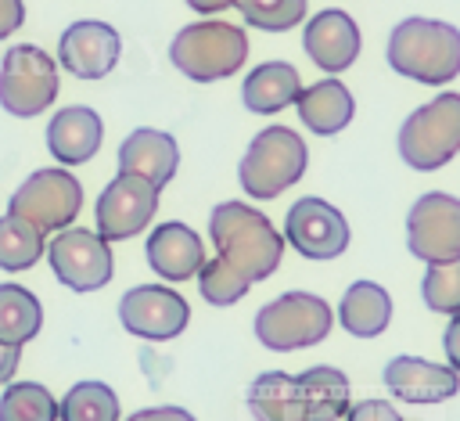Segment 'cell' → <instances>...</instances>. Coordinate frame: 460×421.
Listing matches in <instances>:
<instances>
[{
  "instance_id": "12",
  "label": "cell",
  "mask_w": 460,
  "mask_h": 421,
  "mask_svg": "<svg viewBox=\"0 0 460 421\" xmlns=\"http://www.w3.org/2000/svg\"><path fill=\"white\" fill-rule=\"evenodd\" d=\"M155 212H158V187H151L147 180L133 173H119L97 194V205H93L97 234L104 241H126V237L144 234Z\"/></svg>"
},
{
  "instance_id": "9",
  "label": "cell",
  "mask_w": 460,
  "mask_h": 421,
  "mask_svg": "<svg viewBox=\"0 0 460 421\" xmlns=\"http://www.w3.org/2000/svg\"><path fill=\"white\" fill-rule=\"evenodd\" d=\"M47 259L54 277L68 288V291H97L111 281V248L97 230L86 227H65L54 234V241L47 245Z\"/></svg>"
},
{
  "instance_id": "2",
  "label": "cell",
  "mask_w": 460,
  "mask_h": 421,
  "mask_svg": "<svg viewBox=\"0 0 460 421\" xmlns=\"http://www.w3.org/2000/svg\"><path fill=\"white\" fill-rule=\"evenodd\" d=\"M385 58L392 72L424 83V86H446L460 76V29L438 18H402L388 32Z\"/></svg>"
},
{
  "instance_id": "29",
  "label": "cell",
  "mask_w": 460,
  "mask_h": 421,
  "mask_svg": "<svg viewBox=\"0 0 460 421\" xmlns=\"http://www.w3.org/2000/svg\"><path fill=\"white\" fill-rule=\"evenodd\" d=\"M420 295L424 306L431 313H460V255L456 259H442V263H428L424 281H420Z\"/></svg>"
},
{
  "instance_id": "25",
  "label": "cell",
  "mask_w": 460,
  "mask_h": 421,
  "mask_svg": "<svg viewBox=\"0 0 460 421\" xmlns=\"http://www.w3.org/2000/svg\"><path fill=\"white\" fill-rule=\"evenodd\" d=\"M43 327L40 299L22 284H0V338L11 345H25Z\"/></svg>"
},
{
  "instance_id": "32",
  "label": "cell",
  "mask_w": 460,
  "mask_h": 421,
  "mask_svg": "<svg viewBox=\"0 0 460 421\" xmlns=\"http://www.w3.org/2000/svg\"><path fill=\"white\" fill-rule=\"evenodd\" d=\"M25 22V4L22 0H0V40L18 32Z\"/></svg>"
},
{
  "instance_id": "13",
  "label": "cell",
  "mask_w": 460,
  "mask_h": 421,
  "mask_svg": "<svg viewBox=\"0 0 460 421\" xmlns=\"http://www.w3.org/2000/svg\"><path fill=\"white\" fill-rule=\"evenodd\" d=\"M119 320L137 338L169 342L187 327L190 306L169 284H137L119 299Z\"/></svg>"
},
{
  "instance_id": "33",
  "label": "cell",
  "mask_w": 460,
  "mask_h": 421,
  "mask_svg": "<svg viewBox=\"0 0 460 421\" xmlns=\"http://www.w3.org/2000/svg\"><path fill=\"white\" fill-rule=\"evenodd\" d=\"M126 421H194V414L183 407H144V410L129 414Z\"/></svg>"
},
{
  "instance_id": "5",
  "label": "cell",
  "mask_w": 460,
  "mask_h": 421,
  "mask_svg": "<svg viewBox=\"0 0 460 421\" xmlns=\"http://www.w3.org/2000/svg\"><path fill=\"white\" fill-rule=\"evenodd\" d=\"M460 151V94L442 90L428 104L413 108L399 126V155L410 169L431 173L453 162Z\"/></svg>"
},
{
  "instance_id": "15",
  "label": "cell",
  "mask_w": 460,
  "mask_h": 421,
  "mask_svg": "<svg viewBox=\"0 0 460 421\" xmlns=\"http://www.w3.org/2000/svg\"><path fill=\"white\" fill-rule=\"evenodd\" d=\"M385 389L402 403H442L460 389V374L453 367L431 363L424 356H392L381 371Z\"/></svg>"
},
{
  "instance_id": "21",
  "label": "cell",
  "mask_w": 460,
  "mask_h": 421,
  "mask_svg": "<svg viewBox=\"0 0 460 421\" xmlns=\"http://www.w3.org/2000/svg\"><path fill=\"white\" fill-rule=\"evenodd\" d=\"M302 90V76L291 61H262L244 76L241 101L255 115H277L280 108L295 104Z\"/></svg>"
},
{
  "instance_id": "14",
  "label": "cell",
  "mask_w": 460,
  "mask_h": 421,
  "mask_svg": "<svg viewBox=\"0 0 460 421\" xmlns=\"http://www.w3.org/2000/svg\"><path fill=\"white\" fill-rule=\"evenodd\" d=\"M122 54V36L115 25L97 18L72 22L58 40V65L75 79H104Z\"/></svg>"
},
{
  "instance_id": "17",
  "label": "cell",
  "mask_w": 460,
  "mask_h": 421,
  "mask_svg": "<svg viewBox=\"0 0 460 421\" xmlns=\"http://www.w3.org/2000/svg\"><path fill=\"white\" fill-rule=\"evenodd\" d=\"M104 140V122L93 108L86 104H68L58 108L54 119L47 122V151L68 169V166H83L97 155Z\"/></svg>"
},
{
  "instance_id": "8",
  "label": "cell",
  "mask_w": 460,
  "mask_h": 421,
  "mask_svg": "<svg viewBox=\"0 0 460 421\" xmlns=\"http://www.w3.org/2000/svg\"><path fill=\"white\" fill-rule=\"evenodd\" d=\"M79 209H83V184L65 166H47L29 173L7 202V212L29 219L43 234L72 227Z\"/></svg>"
},
{
  "instance_id": "4",
  "label": "cell",
  "mask_w": 460,
  "mask_h": 421,
  "mask_svg": "<svg viewBox=\"0 0 460 421\" xmlns=\"http://www.w3.org/2000/svg\"><path fill=\"white\" fill-rule=\"evenodd\" d=\"M305 166H309L305 140L288 126H266L252 137V144L237 166V180L248 198L270 202V198L284 194L291 184H298Z\"/></svg>"
},
{
  "instance_id": "30",
  "label": "cell",
  "mask_w": 460,
  "mask_h": 421,
  "mask_svg": "<svg viewBox=\"0 0 460 421\" xmlns=\"http://www.w3.org/2000/svg\"><path fill=\"white\" fill-rule=\"evenodd\" d=\"M234 7L241 11V18H244L252 29H262V32H288V29H295V25L305 18L309 0H237Z\"/></svg>"
},
{
  "instance_id": "20",
  "label": "cell",
  "mask_w": 460,
  "mask_h": 421,
  "mask_svg": "<svg viewBox=\"0 0 460 421\" xmlns=\"http://www.w3.org/2000/svg\"><path fill=\"white\" fill-rule=\"evenodd\" d=\"M295 104H298V119L316 137L341 133L352 122V112H356V101H352L349 86L338 83V79H320L313 86H302L298 97H295Z\"/></svg>"
},
{
  "instance_id": "36",
  "label": "cell",
  "mask_w": 460,
  "mask_h": 421,
  "mask_svg": "<svg viewBox=\"0 0 460 421\" xmlns=\"http://www.w3.org/2000/svg\"><path fill=\"white\" fill-rule=\"evenodd\" d=\"M237 0H187V7L190 11H198V14H216V11H226V7H234Z\"/></svg>"
},
{
  "instance_id": "34",
  "label": "cell",
  "mask_w": 460,
  "mask_h": 421,
  "mask_svg": "<svg viewBox=\"0 0 460 421\" xmlns=\"http://www.w3.org/2000/svg\"><path fill=\"white\" fill-rule=\"evenodd\" d=\"M442 349H446V360H449V367L460 374V313H453V320L446 324V335H442Z\"/></svg>"
},
{
  "instance_id": "19",
  "label": "cell",
  "mask_w": 460,
  "mask_h": 421,
  "mask_svg": "<svg viewBox=\"0 0 460 421\" xmlns=\"http://www.w3.org/2000/svg\"><path fill=\"white\" fill-rule=\"evenodd\" d=\"M147 263L158 277L165 281H187V277H198L201 263H205V248H201V237L187 227V223H158L151 234H147Z\"/></svg>"
},
{
  "instance_id": "23",
  "label": "cell",
  "mask_w": 460,
  "mask_h": 421,
  "mask_svg": "<svg viewBox=\"0 0 460 421\" xmlns=\"http://www.w3.org/2000/svg\"><path fill=\"white\" fill-rule=\"evenodd\" d=\"M248 410L255 421H305L298 378L288 371H262L248 385Z\"/></svg>"
},
{
  "instance_id": "22",
  "label": "cell",
  "mask_w": 460,
  "mask_h": 421,
  "mask_svg": "<svg viewBox=\"0 0 460 421\" xmlns=\"http://www.w3.org/2000/svg\"><path fill=\"white\" fill-rule=\"evenodd\" d=\"M338 320L352 338H377L392 320V295L377 281H352L341 295Z\"/></svg>"
},
{
  "instance_id": "1",
  "label": "cell",
  "mask_w": 460,
  "mask_h": 421,
  "mask_svg": "<svg viewBox=\"0 0 460 421\" xmlns=\"http://www.w3.org/2000/svg\"><path fill=\"white\" fill-rule=\"evenodd\" d=\"M208 237L216 245V259L198 270V291L208 306L244 299L248 288L266 281L284 255V234H277L259 209L241 202H219L208 212Z\"/></svg>"
},
{
  "instance_id": "35",
  "label": "cell",
  "mask_w": 460,
  "mask_h": 421,
  "mask_svg": "<svg viewBox=\"0 0 460 421\" xmlns=\"http://www.w3.org/2000/svg\"><path fill=\"white\" fill-rule=\"evenodd\" d=\"M18 363H22V345H11L0 338V385H7L14 378Z\"/></svg>"
},
{
  "instance_id": "11",
  "label": "cell",
  "mask_w": 460,
  "mask_h": 421,
  "mask_svg": "<svg viewBox=\"0 0 460 421\" xmlns=\"http://www.w3.org/2000/svg\"><path fill=\"white\" fill-rule=\"evenodd\" d=\"M406 248L424 263H442L460 255V198L446 191H428L410 205Z\"/></svg>"
},
{
  "instance_id": "31",
  "label": "cell",
  "mask_w": 460,
  "mask_h": 421,
  "mask_svg": "<svg viewBox=\"0 0 460 421\" xmlns=\"http://www.w3.org/2000/svg\"><path fill=\"white\" fill-rule=\"evenodd\" d=\"M345 421H402V414L388 399H363V403H349Z\"/></svg>"
},
{
  "instance_id": "24",
  "label": "cell",
  "mask_w": 460,
  "mask_h": 421,
  "mask_svg": "<svg viewBox=\"0 0 460 421\" xmlns=\"http://www.w3.org/2000/svg\"><path fill=\"white\" fill-rule=\"evenodd\" d=\"M295 378H298V389H302L305 421H338V417H345V410H349V378L338 367L316 363V367H305Z\"/></svg>"
},
{
  "instance_id": "6",
  "label": "cell",
  "mask_w": 460,
  "mask_h": 421,
  "mask_svg": "<svg viewBox=\"0 0 460 421\" xmlns=\"http://www.w3.org/2000/svg\"><path fill=\"white\" fill-rule=\"evenodd\" d=\"M334 313L313 291H284L255 313V338L273 353L309 349L331 335Z\"/></svg>"
},
{
  "instance_id": "28",
  "label": "cell",
  "mask_w": 460,
  "mask_h": 421,
  "mask_svg": "<svg viewBox=\"0 0 460 421\" xmlns=\"http://www.w3.org/2000/svg\"><path fill=\"white\" fill-rule=\"evenodd\" d=\"M0 421H58V399L40 381H11L0 396Z\"/></svg>"
},
{
  "instance_id": "7",
  "label": "cell",
  "mask_w": 460,
  "mask_h": 421,
  "mask_svg": "<svg viewBox=\"0 0 460 421\" xmlns=\"http://www.w3.org/2000/svg\"><path fill=\"white\" fill-rule=\"evenodd\" d=\"M58 97V61L36 43H14L0 58V108L14 119H36Z\"/></svg>"
},
{
  "instance_id": "3",
  "label": "cell",
  "mask_w": 460,
  "mask_h": 421,
  "mask_svg": "<svg viewBox=\"0 0 460 421\" xmlns=\"http://www.w3.org/2000/svg\"><path fill=\"white\" fill-rule=\"evenodd\" d=\"M248 58V36L244 29L205 18L183 25L169 43V61L194 83H216L234 76Z\"/></svg>"
},
{
  "instance_id": "10",
  "label": "cell",
  "mask_w": 460,
  "mask_h": 421,
  "mask_svg": "<svg viewBox=\"0 0 460 421\" xmlns=\"http://www.w3.org/2000/svg\"><path fill=\"white\" fill-rule=\"evenodd\" d=\"M284 241L298 255H305L313 263H327L349 248V219L331 202L305 194L284 216Z\"/></svg>"
},
{
  "instance_id": "26",
  "label": "cell",
  "mask_w": 460,
  "mask_h": 421,
  "mask_svg": "<svg viewBox=\"0 0 460 421\" xmlns=\"http://www.w3.org/2000/svg\"><path fill=\"white\" fill-rule=\"evenodd\" d=\"M43 252H47V245H43L40 227H32L29 219H22L14 212L0 216V270H7V273L29 270Z\"/></svg>"
},
{
  "instance_id": "18",
  "label": "cell",
  "mask_w": 460,
  "mask_h": 421,
  "mask_svg": "<svg viewBox=\"0 0 460 421\" xmlns=\"http://www.w3.org/2000/svg\"><path fill=\"white\" fill-rule=\"evenodd\" d=\"M180 169V148L165 130L140 126L119 144V173H133L151 187H165Z\"/></svg>"
},
{
  "instance_id": "27",
  "label": "cell",
  "mask_w": 460,
  "mask_h": 421,
  "mask_svg": "<svg viewBox=\"0 0 460 421\" xmlns=\"http://www.w3.org/2000/svg\"><path fill=\"white\" fill-rule=\"evenodd\" d=\"M61 421H119V396L104 381H75L58 403Z\"/></svg>"
},
{
  "instance_id": "16",
  "label": "cell",
  "mask_w": 460,
  "mask_h": 421,
  "mask_svg": "<svg viewBox=\"0 0 460 421\" xmlns=\"http://www.w3.org/2000/svg\"><path fill=\"white\" fill-rule=\"evenodd\" d=\"M359 25L352 22V14L338 11V7H327L320 14H313L305 22V32H302V47L309 54V61L323 72H345L356 58H359Z\"/></svg>"
}]
</instances>
